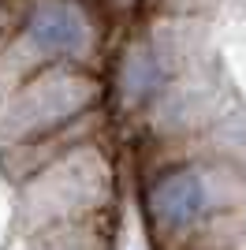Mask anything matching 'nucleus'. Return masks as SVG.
Here are the masks:
<instances>
[{
	"mask_svg": "<svg viewBox=\"0 0 246 250\" xmlns=\"http://www.w3.org/2000/svg\"><path fill=\"white\" fill-rule=\"evenodd\" d=\"M205 209V183L198 172H168L164 179H157L153 190H149V213L161 228L175 231V228H186L190 220Z\"/></svg>",
	"mask_w": 246,
	"mask_h": 250,
	"instance_id": "1",
	"label": "nucleus"
},
{
	"mask_svg": "<svg viewBox=\"0 0 246 250\" xmlns=\"http://www.w3.org/2000/svg\"><path fill=\"white\" fill-rule=\"evenodd\" d=\"M26 34L30 42L45 52H56V56H67V52H79L86 45V30H82V19L75 11L60 8V4H38L26 19Z\"/></svg>",
	"mask_w": 246,
	"mask_h": 250,
	"instance_id": "2",
	"label": "nucleus"
},
{
	"mask_svg": "<svg viewBox=\"0 0 246 250\" xmlns=\"http://www.w3.org/2000/svg\"><path fill=\"white\" fill-rule=\"evenodd\" d=\"M157 83H161V71H157V63L149 60L145 52L127 63V90H131V94L145 97V94H153V90H157Z\"/></svg>",
	"mask_w": 246,
	"mask_h": 250,
	"instance_id": "3",
	"label": "nucleus"
}]
</instances>
